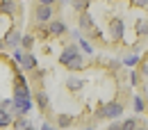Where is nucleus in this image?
Masks as SVG:
<instances>
[{"label":"nucleus","instance_id":"13","mask_svg":"<svg viewBox=\"0 0 148 130\" xmlns=\"http://www.w3.org/2000/svg\"><path fill=\"white\" fill-rule=\"evenodd\" d=\"M9 123H12V112H7V110L0 107V128H7Z\"/></svg>","mask_w":148,"mask_h":130},{"label":"nucleus","instance_id":"1","mask_svg":"<svg viewBox=\"0 0 148 130\" xmlns=\"http://www.w3.org/2000/svg\"><path fill=\"white\" fill-rule=\"evenodd\" d=\"M12 110H16V114H27V112L32 110V100H30V96L27 98H21V96H14L12 98Z\"/></svg>","mask_w":148,"mask_h":130},{"label":"nucleus","instance_id":"22","mask_svg":"<svg viewBox=\"0 0 148 130\" xmlns=\"http://www.w3.org/2000/svg\"><path fill=\"white\" fill-rule=\"evenodd\" d=\"M73 5H75V9H87V5H89V0H75Z\"/></svg>","mask_w":148,"mask_h":130},{"label":"nucleus","instance_id":"7","mask_svg":"<svg viewBox=\"0 0 148 130\" xmlns=\"http://www.w3.org/2000/svg\"><path fill=\"white\" fill-rule=\"evenodd\" d=\"M21 66H23L25 71H32V69H37V57L32 55V53H27V55H21Z\"/></svg>","mask_w":148,"mask_h":130},{"label":"nucleus","instance_id":"19","mask_svg":"<svg viewBox=\"0 0 148 130\" xmlns=\"http://www.w3.org/2000/svg\"><path fill=\"white\" fill-rule=\"evenodd\" d=\"M137 34L146 37V19H139V21H137Z\"/></svg>","mask_w":148,"mask_h":130},{"label":"nucleus","instance_id":"28","mask_svg":"<svg viewBox=\"0 0 148 130\" xmlns=\"http://www.w3.org/2000/svg\"><path fill=\"white\" fill-rule=\"evenodd\" d=\"M39 2H41V5H50V7H53V2H55V0H39Z\"/></svg>","mask_w":148,"mask_h":130},{"label":"nucleus","instance_id":"4","mask_svg":"<svg viewBox=\"0 0 148 130\" xmlns=\"http://www.w3.org/2000/svg\"><path fill=\"white\" fill-rule=\"evenodd\" d=\"M110 30H112V37L114 39H123V32H125V25L121 19H112L110 23Z\"/></svg>","mask_w":148,"mask_h":130},{"label":"nucleus","instance_id":"24","mask_svg":"<svg viewBox=\"0 0 148 130\" xmlns=\"http://www.w3.org/2000/svg\"><path fill=\"white\" fill-rule=\"evenodd\" d=\"M2 110H12V100H9V98H7V100H2Z\"/></svg>","mask_w":148,"mask_h":130},{"label":"nucleus","instance_id":"16","mask_svg":"<svg viewBox=\"0 0 148 130\" xmlns=\"http://www.w3.org/2000/svg\"><path fill=\"white\" fill-rule=\"evenodd\" d=\"M37 100H39V107H41V110L48 107V94H46V91H39L37 94Z\"/></svg>","mask_w":148,"mask_h":130},{"label":"nucleus","instance_id":"10","mask_svg":"<svg viewBox=\"0 0 148 130\" xmlns=\"http://www.w3.org/2000/svg\"><path fill=\"white\" fill-rule=\"evenodd\" d=\"M18 39H21L18 30H9V32H7V37H5V43H7V46H16V43H18Z\"/></svg>","mask_w":148,"mask_h":130},{"label":"nucleus","instance_id":"5","mask_svg":"<svg viewBox=\"0 0 148 130\" xmlns=\"http://www.w3.org/2000/svg\"><path fill=\"white\" fill-rule=\"evenodd\" d=\"M14 94L21 96V98H27V96H30V89H27V85H25V78H23V75H16V89H14Z\"/></svg>","mask_w":148,"mask_h":130},{"label":"nucleus","instance_id":"14","mask_svg":"<svg viewBox=\"0 0 148 130\" xmlns=\"http://www.w3.org/2000/svg\"><path fill=\"white\" fill-rule=\"evenodd\" d=\"M80 28H84V30H89V28H93V21H91V16L84 12L82 16H80Z\"/></svg>","mask_w":148,"mask_h":130},{"label":"nucleus","instance_id":"20","mask_svg":"<svg viewBox=\"0 0 148 130\" xmlns=\"http://www.w3.org/2000/svg\"><path fill=\"white\" fill-rule=\"evenodd\" d=\"M134 128H137V121L134 119H125L123 126H121V130H134Z\"/></svg>","mask_w":148,"mask_h":130},{"label":"nucleus","instance_id":"18","mask_svg":"<svg viewBox=\"0 0 148 130\" xmlns=\"http://www.w3.org/2000/svg\"><path fill=\"white\" fill-rule=\"evenodd\" d=\"M57 123H59V128H69V126H71V116H69V114H59Z\"/></svg>","mask_w":148,"mask_h":130},{"label":"nucleus","instance_id":"26","mask_svg":"<svg viewBox=\"0 0 148 130\" xmlns=\"http://www.w3.org/2000/svg\"><path fill=\"white\" fill-rule=\"evenodd\" d=\"M134 5H137V7H146L148 0H134Z\"/></svg>","mask_w":148,"mask_h":130},{"label":"nucleus","instance_id":"30","mask_svg":"<svg viewBox=\"0 0 148 130\" xmlns=\"http://www.w3.org/2000/svg\"><path fill=\"white\" fill-rule=\"evenodd\" d=\"M134 130H146V128H144V126H141V128H134Z\"/></svg>","mask_w":148,"mask_h":130},{"label":"nucleus","instance_id":"3","mask_svg":"<svg viewBox=\"0 0 148 130\" xmlns=\"http://www.w3.org/2000/svg\"><path fill=\"white\" fill-rule=\"evenodd\" d=\"M34 16H37V23H48V21L53 19V7L50 5H39Z\"/></svg>","mask_w":148,"mask_h":130},{"label":"nucleus","instance_id":"17","mask_svg":"<svg viewBox=\"0 0 148 130\" xmlns=\"http://www.w3.org/2000/svg\"><path fill=\"white\" fill-rule=\"evenodd\" d=\"M21 43H23V48L30 50V48L34 46V37H32V34H25V37H21Z\"/></svg>","mask_w":148,"mask_h":130},{"label":"nucleus","instance_id":"25","mask_svg":"<svg viewBox=\"0 0 148 130\" xmlns=\"http://www.w3.org/2000/svg\"><path fill=\"white\" fill-rule=\"evenodd\" d=\"M80 43H82V48H84V53H91V46H89V43H87V41H84V39H82V41H80Z\"/></svg>","mask_w":148,"mask_h":130},{"label":"nucleus","instance_id":"31","mask_svg":"<svg viewBox=\"0 0 148 130\" xmlns=\"http://www.w3.org/2000/svg\"><path fill=\"white\" fill-rule=\"evenodd\" d=\"M87 130H91V128H87Z\"/></svg>","mask_w":148,"mask_h":130},{"label":"nucleus","instance_id":"12","mask_svg":"<svg viewBox=\"0 0 148 130\" xmlns=\"http://www.w3.org/2000/svg\"><path fill=\"white\" fill-rule=\"evenodd\" d=\"M14 9H16L14 0H2V2H0V12H2V14H14Z\"/></svg>","mask_w":148,"mask_h":130},{"label":"nucleus","instance_id":"29","mask_svg":"<svg viewBox=\"0 0 148 130\" xmlns=\"http://www.w3.org/2000/svg\"><path fill=\"white\" fill-rule=\"evenodd\" d=\"M41 130H53V128H50V126H48V123H46V126H43V128H41Z\"/></svg>","mask_w":148,"mask_h":130},{"label":"nucleus","instance_id":"21","mask_svg":"<svg viewBox=\"0 0 148 130\" xmlns=\"http://www.w3.org/2000/svg\"><path fill=\"white\" fill-rule=\"evenodd\" d=\"M144 110H146V105H144V100L137 96V98H134V112H144Z\"/></svg>","mask_w":148,"mask_h":130},{"label":"nucleus","instance_id":"9","mask_svg":"<svg viewBox=\"0 0 148 130\" xmlns=\"http://www.w3.org/2000/svg\"><path fill=\"white\" fill-rule=\"evenodd\" d=\"M66 87H69L71 91H77V89L84 87V80H80V78H69V80H66Z\"/></svg>","mask_w":148,"mask_h":130},{"label":"nucleus","instance_id":"2","mask_svg":"<svg viewBox=\"0 0 148 130\" xmlns=\"http://www.w3.org/2000/svg\"><path fill=\"white\" fill-rule=\"evenodd\" d=\"M121 112H123V105H121V103H107V105H103V110L98 112V116L116 119V116H121Z\"/></svg>","mask_w":148,"mask_h":130},{"label":"nucleus","instance_id":"11","mask_svg":"<svg viewBox=\"0 0 148 130\" xmlns=\"http://www.w3.org/2000/svg\"><path fill=\"white\" fill-rule=\"evenodd\" d=\"M66 66H69V69H73V71H80V69H84V57H82V55H77L75 59H71V62H69Z\"/></svg>","mask_w":148,"mask_h":130},{"label":"nucleus","instance_id":"6","mask_svg":"<svg viewBox=\"0 0 148 130\" xmlns=\"http://www.w3.org/2000/svg\"><path fill=\"white\" fill-rule=\"evenodd\" d=\"M77 55H80V53H77V48H75V46H69V48H64V53H62V57H59V62L66 66V64H69L71 59H75Z\"/></svg>","mask_w":148,"mask_h":130},{"label":"nucleus","instance_id":"27","mask_svg":"<svg viewBox=\"0 0 148 130\" xmlns=\"http://www.w3.org/2000/svg\"><path fill=\"white\" fill-rule=\"evenodd\" d=\"M107 130H121V123H112V126H110Z\"/></svg>","mask_w":148,"mask_h":130},{"label":"nucleus","instance_id":"23","mask_svg":"<svg viewBox=\"0 0 148 130\" xmlns=\"http://www.w3.org/2000/svg\"><path fill=\"white\" fill-rule=\"evenodd\" d=\"M137 62H139V55H128V57H125V64H130V66L137 64Z\"/></svg>","mask_w":148,"mask_h":130},{"label":"nucleus","instance_id":"8","mask_svg":"<svg viewBox=\"0 0 148 130\" xmlns=\"http://www.w3.org/2000/svg\"><path fill=\"white\" fill-rule=\"evenodd\" d=\"M48 32H50V34H64V32H66V25H64L62 21H53V23L48 25Z\"/></svg>","mask_w":148,"mask_h":130},{"label":"nucleus","instance_id":"15","mask_svg":"<svg viewBox=\"0 0 148 130\" xmlns=\"http://www.w3.org/2000/svg\"><path fill=\"white\" fill-rule=\"evenodd\" d=\"M14 128H16V130H34V128H32V123H27L25 119H16V121H14Z\"/></svg>","mask_w":148,"mask_h":130}]
</instances>
